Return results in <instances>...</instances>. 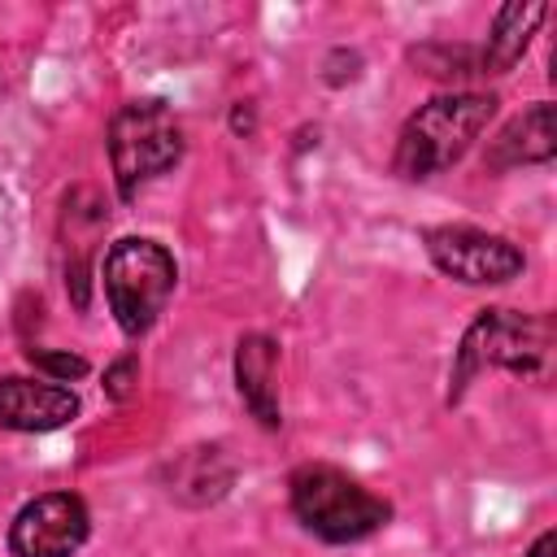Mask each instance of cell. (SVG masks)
I'll use <instances>...</instances> for the list:
<instances>
[{
	"label": "cell",
	"mask_w": 557,
	"mask_h": 557,
	"mask_svg": "<svg viewBox=\"0 0 557 557\" xmlns=\"http://www.w3.org/2000/svg\"><path fill=\"white\" fill-rule=\"evenodd\" d=\"M426 257L440 274L466 283V287H500L522 274L527 257L513 239L479 231V226H431L422 235Z\"/></svg>",
	"instance_id": "obj_6"
},
{
	"label": "cell",
	"mask_w": 557,
	"mask_h": 557,
	"mask_svg": "<svg viewBox=\"0 0 557 557\" xmlns=\"http://www.w3.org/2000/svg\"><path fill=\"white\" fill-rule=\"evenodd\" d=\"M553 352V322L540 313H518V309H483L453 357L448 374V400H461V392L483 374V370H509V374H544Z\"/></svg>",
	"instance_id": "obj_2"
},
{
	"label": "cell",
	"mask_w": 557,
	"mask_h": 557,
	"mask_svg": "<svg viewBox=\"0 0 557 557\" xmlns=\"http://www.w3.org/2000/svg\"><path fill=\"white\" fill-rule=\"evenodd\" d=\"M544 17H548L544 0H509V4H500L496 17H492L487 44L479 52V74H509L522 61V52H527V44H531V35H535V26Z\"/></svg>",
	"instance_id": "obj_11"
},
{
	"label": "cell",
	"mask_w": 557,
	"mask_h": 557,
	"mask_svg": "<svg viewBox=\"0 0 557 557\" xmlns=\"http://www.w3.org/2000/svg\"><path fill=\"white\" fill-rule=\"evenodd\" d=\"M135 383H139V361L126 352V357H117L109 370H104V392H109V400H131L135 396Z\"/></svg>",
	"instance_id": "obj_15"
},
{
	"label": "cell",
	"mask_w": 557,
	"mask_h": 557,
	"mask_svg": "<svg viewBox=\"0 0 557 557\" xmlns=\"http://www.w3.org/2000/svg\"><path fill=\"white\" fill-rule=\"evenodd\" d=\"M287 500L296 522L326 544H357L383 531L392 518V505L383 496H374L352 474L322 461H309L287 479Z\"/></svg>",
	"instance_id": "obj_3"
},
{
	"label": "cell",
	"mask_w": 557,
	"mask_h": 557,
	"mask_svg": "<svg viewBox=\"0 0 557 557\" xmlns=\"http://www.w3.org/2000/svg\"><path fill=\"white\" fill-rule=\"evenodd\" d=\"M109 165L117 196L131 200L183 157V126L165 100H131L109 117Z\"/></svg>",
	"instance_id": "obj_5"
},
{
	"label": "cell",
	"mask_w": 557,
	"mask_h": 557,
	"mask_svg": "<svg viewBox=\"0 0 557 557\" xmlns=\"http://www.w3.org/2000/svg\"><path fill=\"white\" fill-rule=\"evenodd\" d=\"M78 418V396L52 379H22L4 374L0 379V426L9 431H61Z\"/></svg>",
	"instance_id": "obj_8"
},
{
	"label": "cell",
	"mask_w": 557,
	"mask_h": 557,
	"mask_svg": "<svg viewBox=\"0 0 557 557\" xmlns=\"http://www.w3.org/2000/svg\"><path fill=\"white\" fill-rule=\"evenodd\" d=\"M557 152L553 131V100H535L513 122L500 126V135L487 144V170H513V165H544Z\"/></svg>",
	"instance_id": "obj_10"
},
{
	"label": "cell",
	"mask_w": 557,
	"mask_h": 557,
	"mask_svg": "<svg viewBox=\"0 0 557 557\" xmlns=\"http://www.w3.org/2000/svg\"><path fill=\"white\" fill-rule=\"evenodd\" d=\"M235 470L231 461L222 457V448L213 444H200V448H187L170 461L165 470V483H170V496H178L183 505H213L226 496Z\"/></svg>",
	"instance_id": "obj_12"
},
{
	"label": "cell",
	"mask_w": 557,
	"mask_h": 557,
	"mask_svg": "<svg viewBox=\"0 0 557 557\" xmlns=\"http://www.w3.org/2000/svg\"><path fill=\"white\" fill-rule=\"evenodd\" d=\"M174 283H178V265L170 248L144 235L117 239L100 261V287H104L109 313L131 339L152 331V322L165 313L174 296Z\"/></svg>",
	"instance_id": "obj_4"
},
{
	"label": "cell",
	"mask_w": 557,
	"mask_h": 557,
	"mask_svg": "<svg viewBox=\"0 0 557 557\" xmlns=\"http://www.w3.org/2000/svg\"><path fill=\"white\" fill-rule=\"evenodd\" d=\"M91 518L74 492H44L17 509L9 522L13 557H74L87 544Z\"/></svg>",
	"instance_id": "obj_7"
},
{
	"label": "cell",
	"mask_w": 557,
	"mask_h": 557,
	"mask_svg": "<svg viewBox=\"0 0 557 557\" xmlns=\"http://www.w3.org/2000/svg\"><path fill=\"white\" fill-rule=\"evenodd\" d=\"M557 553V531H544L535 544H531V553L527 557H553Z\"/></svg>",
	"instance_id": "obj_16"
},
{
	"label": "cell",
	"mask_w": 557,
	"mask_h": 557,
	"mask_svg": "<svg viewBox=\"0 0 557 557\" xmlns=\"http://www.w3.org/2000/svg\"><path fill=\"white\" fill-rule=\"evenodd\" d=\"M409 61L431 74V78H466V74H479V57L470 48H453V44H422L409 52Z\"/></svg>",
	"instance_id": "obj_13"
},
{
	"label": "cell",
	"mask_w": 557,
	"mask_h": 557,
	"mask_svg": "<svg viewBox=\"0 0 557 557\" xmlns=\"http://www.w3.org/2000/svg\"><path fill=\"white\" fill-rule=\"evenodd\" d=\"M235 392L244 400V409L274 431L283 422V405H278V344L270 335H244L235 344Z\"/></svg>",
	"instance_id": "obj_9"
},
{
	"label": "cell",
	"mask_w": 557,
	"mask_h": 557,
	"mask_svg": "<svg viewBox=\"0 0 557 557\" xmlns=\"http://www.w3.org/2000/svg\"><path fill=\"white\" fill-rule=\"evenodd\" d=\"M492 113H496V96H483V91H444L418 104L396 139V157H392L396 174L431 178L457 165L470 152V144L487 131Z\"/></svg>",
	"instance_id": "obj_1"
},
{
	"label": "cell",
	"mask_w": 557,
	"mask_h": 557,
	"mask_svg": "<svg viewBox=\"0 0 557 557\" xmlns=\"http://www.w3.org/2000/svg\"><path fill=\"white\" fill-rule=\"evenodd\" d=\"M26 361L35 370H44L52 383H70V379H83L87 374V361L78 352H57V348H26Z\"/></svg>",
	"instance_id": "obj_14"
}]
</instances>
